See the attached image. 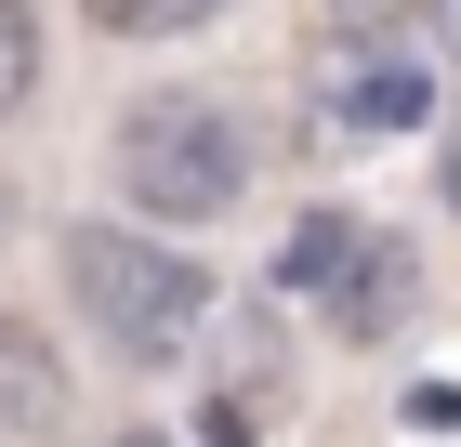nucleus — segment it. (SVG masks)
I'll use <instances>...</instances> for the list:
<instances>
[{
    "label": "nucleus",
    "instance_id": "1",
    "mask_svg": "<svg viewBox=\"0 0 461 447\" xmlns=\"http://www.w3.org/2000/svg\"><path fill=\"white\" fill-rule=\"evenodd\" d=\"M79 329L119 355V369H172V355L212 343V264L172 250V224H67L53 237Z\"/></svg>",
    "mask_w": 461,
    "mask_h": 447
},
{
    "label": "nucleus",
    "instance_id": "2",
    "mask_svg": "<svg viewBox=\"0 0 461 447\" xmlns=\"http://www.w3.org/2000/svg\"><path fill=\"white\" fill-rule=\"evenodd\" d=\"M106 172H119V198H132L145 224H224V210L250 198V132L212 93H145L132 119H119Z\"/></svg>",
    "mask_w": 461,
    "mask_h": 447
},
{
    "label": "nucleus",
    "instance_id": "3",
    "mask_svg": "<svg viewBox=\"0 0 461 447\" xmlns=\"http://www.w3.org/2000/svg\"><path fill=\"white\" fill-rule=\"evenodd\" d=\"M330 105H343L356 132H422L435 119V79L409 40H356V53H330Z\"/></svg>",
    "mask_w": 461,
    "mask_h": 447
},
{
    "label": "nucleus",
    "instance_id": "4",
    "mask_svg": "<svg viewBox=\"0 0 461 447\" xmlns=\"http://www.w3.org/2000/svg\"><path fill=\"white\" fill-rule=\"evenodd\" d=\"M409 303H422V250L409 237H356V264L330 276V329L343 343H383V329H409Z\"/></svg>",
    "mask_w": 461,
    "mask_h": 447
},
{
    "label": "nucleus",
    "instance_id": "5",
    "mask_svg": "<svg viewBox=\"0 0 461 447\" xmlns=\"http://www.w3.org/2000/svg\"><path fill=\"white\" fill-rule=\"evenodd\" d=\"M53 421H67V355L27 316H0V434H53Z\"/></svg>",
    "mask_w": 461,
    "mask_h": 447
},
{
    "label": "nucleus",
    "instance_id": "6",
    "mask_svg": "<svg viewBox=\"0 0 461 447\" xmlns=\"http://www.w3.org/2000/svg\"><path fill=\"white\" fill-rule=\"evenodd\" d=\"M356 237H369V224H343V210H303V224L277 237V290H330V276L356 264Z\"/></svg>",
    "mask_w": 461,
    "mask_h": 447
},
{
    "label": "nucleus",
    "instance_id": "7",
    "mask_svg": "<svg viewBox=\"0 0 461 447\" xmlns=\"http://www.w3.org/2000/svg\"><path fill=\"white\" fill-rule=\"evenodd\" d=\"M106 40H185V27H212L224 0H79Z\"/></svg>",
    "mask_w": 461,
    "mask_h": 447
},
{
    "label": "nucleus",
    "instance_id": "8",
    "mask_svg": "<svg viewBox=\"0 0 461 447\" xmlns=\"http://www.w3.org/2000/svg\"><path fill=\"white\" fill-rule=\"evenodd\" d=\"M27 93H40V13H27V0H0V119H14Z\"/></svg>",
    "mask_w": 461,
    "mask_h": 447
},
{
    "label": "nucleus",
    "instance_id": "9",
    "mask_svg": "<svg viewBox=\"0 0 461 447\" xmlns=\"http://www.w3.org/2000/svg\"><path fill=\"white\" fill-rule=\"evenodd\" d=\"M422 27H435V53L461 67V0H422Z\"/></svg>",
    "mask_w": 461,
    "mask_h": 447
},
{
    "label": "nucleus",
    "instance_id": "10",
    "mask_svg": "<svg viewBox=\"0 0 461 447\" xmlns=\"http://www.w3.org/2000/svg\"><path fill=\"white\" fill-rule=\"evenodd\" d=\"M435 184H448V210H461V119H448V158H435Z\"/></svg>",
    "mask_w": 461,
    "mask_h": 447
},
{
    "label": "nucleus",
    "instance_id": "11",
    "mask_svg": "<svg viewBox=\"0 0 461 447\" xmlns=\"http://www.w3.org/2000/svg\"><path fill=\"white\" fill-rule=\"evenodd\" d=\"M106 447H172V434H106Z\"/></svg>",
    "mask_w": 461,
    "mask_h": 447
}]
</instances>
